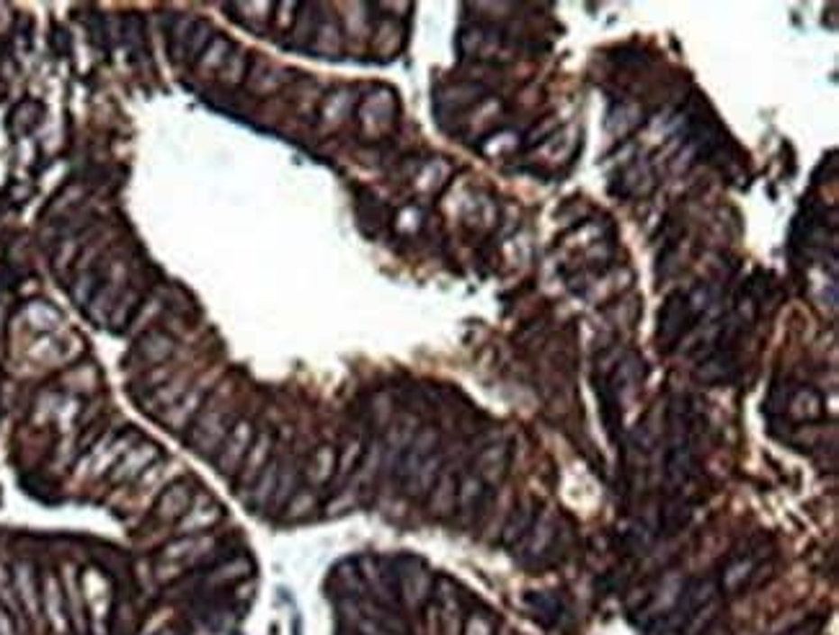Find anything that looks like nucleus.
<instances>
[{"label": "nucleus", "instance_id": "18", "mask_svg": "<svg viewBox=\"0 0 839 635\" xmlns=\"http://www.w3.org/2000/svg\"><path fill=\"white\" fill-rule=\"evenodd\" d=\"M230 58V41L225 37H212V41L205 47V52L199 55V68L202 70H223V65Z\"/></svg>", "mask_w": 839, "mask_h": 635}, {"label": "nucleus", "instance_id": "3", "mask_svg": "<svg viewBox=\"0 0 839 635\" xmlns=\"http://www.w3.org/2000/svg\"><path fill=\"white\" fill-rule=\"evenodd\" d=\"M207 393H210V390L205 386H199V383L189 386L184 390V395H181L169 411L160 413V422L166 423V429H169L171 434L187 431V426H191V423L196 422L202 405L207 404Z\"/></svg>", "mask_w": 839, "mask_h": 635}, {"label": "nucleus", "instance_id": "13", "mask_svg": "<svg viewBox=\"0 0 839 635\" xmlns=\"http://www.w3.org/2000/svg\"><path fill=\"white\" fill-rule=\"evenodd\" d=\"M336 460H339V455H336V449L333 447H318L315 452H313V458L307 462V483L310 485H324L328 483L333 476H336Z\"/></svg>", "mask_w": 839, "mask_h": 635}, {"label": "nucleus", "instance_id": "8", "mask_svg": "<svg viewBox=\"0 0 839 635\" xmlns=\"http://www.w3.org/2000/svg\"><path fill=\"white\" fill-rule=\"evenodd\" d=\"M223 517V506H217L212 499H205V503H196L191 501L189 512L176 522L178 532L181 535H205L210 527H214Z\"/></svg>", "mask_w": 839, "mask_h": 635}, {"label": "nucleus", "instance_id": "16", "mask_svg": "<svg viewBox=\"0 0 839 635\" xmlns=\"http://www.w3.org/2000/svg\"><path fill=\"white\" fill-rule=\"evenodd\" d=\"M41 114H44V106L39 101H21L19 106L11 112V130L16 135H26L37 127Z\"/></svg>", "mask_w": 839, "mask_h": 635}, {"label": "nucleus", "instance_id": "5", "mask_svg": "<svg viewBox=\"0 0 839 635\" xmlns=\"http://www.w3.org/2000/svg\"><path fill=\"white\" fill-rule=\"evenodd\" d=\"M11 584H14V594L19 597L21 607L26 610V615L37 620L39 612H41V584H39L37 574H34V566H32V563H23V560L16 563V566H14Z\"/></svg>", "mask_w": 839, "mask_h": 635}, {"label": "nucleus", "instance_id": "4", "mask_svg": "<svg viewBox=\"0 0 839 635\" xmlns=\"http://www.w3.org/2000/svg\"><path fill=\"white\" fill-rule=\"evenodd\" d=\"M41 610H44L47 622L55 633L65 635L70 630L65 592H62V584L58 581V576H52V574L41 578Z\"/></svg>", "mask_w": 839, "mask_h": 635}, {"label": "nucleus", "instance_id": "1", "mask_svg": "<svg viewBox=\"0 0 839 635\" xmlns=\"http://www.w3.org/2000/svg\"><path fill=\"white\" fill-rule=\"evenodd\" d=\"M233 423L235 422L230 419L225 405H220L217 401H207V404L202 405L196 422H194V429H191L189 434V447L196 455L210 458V455H214L220 449V444L228 437Z\"/></svg>", "mask_w": 839, "mask_h": 635}, {"label": "nucleus", "instance_id": "23", "mask_svg": "<svg viewBox=\"0 0 839 635\" xmlns=\"http://www.w3.org/2000/svg\"><path fill=\"white\" fill-rule=\"evenodd\" d=\"M0 635H16V625L3 607H0Z\"/></svg>", "mask_w": 839, "mask_h": 635}, {"label": "nucleus", "instance_id": "24", "mask_svg": "<svg viewBox=\"0 0 839 635\" xmlns=\"http://www.w3.org/2000/svg\"><path fill=\"white\" fill-rule=\"evenodd\" d=\"M160 635H181L178 628H166V630H160Z\"/></svg>", "mask_w": 839, "mask_h": 635}, {"label": "nucleus", "instance_id": "11", "mask_svg": "<svg viewBox=\"0 0 839 635\" xmlns=\"http://www.w3.org/2000/svg\"><path fill=\"white\" fill-rule=\"evenodd\" d=\"M796 422H816L821 419V395L816 390H811V387H798V390H793L790 393V401H788V408H785Z\"/></svg>", "mask_w": 839, "mask_h": 635}, {"label": "nucleus", "instance_id": "15", "mask_svg": "<svg viewBox=\"0 0 839 635\" xmlns=\"http://www.w3.org/2000/svg\"><path fill=\"white\" fill-rule=\"evenodd\" d=\"M504 467H506V449H504V447H497V444H494V447L483 449L476 460L478 481L494 483L497 478L504 476Z\"/></svg>", "mask_w": 839, "mask_h": 635}, {"label": "nucleus", "instance_id": "22", "mask_svg": "<svg viewBox=\"0 0 839 635\" xmlns=\"http://www.w3.org/2000/svg\"><path fill=\"white\" fill-rule=\"evenodd\" d=\"M29 321H32V326L34 328H41V331H44V328H52L55 323H58L59 313L58 310L47 308V305H41V303H37V305H32V308H29Z\"/></svg>", "mask_w": 839, "mask_h": 635}, {"label": "nucleus", "instance_id": "2", "mask_svg": "<svg viewBox=\"0 0 839 635\" xmlns=\"http://www.w3.org/2000/svg\"><path fill=\"white\" fill-rule=\"evenodd\" d=\"M253 437H256V431H253V423H251L249 419H238V422L233 423L228 437L223 440L220 449L214 452V455H217V458H214L217 473H223L225 478L235 476V473L241 470L243 460H246V455H249Z\"/></svg>", "mask_w": 839, "mask_h": 635}, {"label": "nucleus", "instance_id": "17", "mask_svg": "<svg viewBox=\"0 0 839 635\" xmlns=\"http://www.w3.org/2000/svg\"><path fill=\"white\" fill-rule=\"evenodd\" d=\"M480 94H483V88H480V86H473V83H458V86H450V88L444 91V96L439 98V101H442L450 112H462V109L473 106Z\"/></svg>", "mask_w": 839, "mask_h": 635}, {"label": "nucleus", "instance_id": "9", "mask_svg": "<svg viewBox=\"0 0 839 635\" xmlns=\"http://www.w3.org/2000/svg\"><path fill=\"white\" fill-rule=\"evenodd\" d=\"M158 449H160V447H155L153 442H145V444H140V447H137V444L130 447V449L122 455V462L114 465V473H112L114 483L134 481V478H137V476H140V473H142V470H145V467L155 460Z\"/></svg>", "mask_w": 839, "mask_h": 635}, {"label": "nucleus", "instance_id": "19", "mask_svg": "<svg viewBox=\"0 0 839 635\" xmlns=\"http://www.w3.org/2000/svg\"><path fill=\"white\" fill-rule=\"evenodd\" d=\"M194 26H196V19H187V16L176 19V26L171 29V37H169V52H171L173 59L187 58V50H189V39H191V34H194Z\"/></svg>", "mask_w": 839, "mask_h": 635}, {"label": "nucleus", "instance_id": "21", "mask_svg": "<svg viewBox=\"0 0 839 635\" xmlns=\"http://www.w3.org/2000/svg\"><path fill=\"white\" fill-rule=\"evenodd\" d=\"M249 571H251L249 560L235 558V560H228L223 568H217L210 578L212 581H223V584H225V581H238V578H243Z\"/></svg>", "mask_w": 839, "mask_h": 635}, {"label": "nucleus", "instance_id": "6", "mask_svg": "<svg viewBox=\"0 0 839 635\" xmlns=\"http://www.w3.org/2000/svg\"><path fill=\"white\" fill-rule=\"evenodd\" d=\"M191 501H194V491H191L189 481L171 483L155 503V517L160 522H178L189 512Z\"/></svg>", "mask_w": 839, "mask_h": 635}, {"label": "nucleus", "instance_id": "14", "mask_svg": "<svg viewBox=\"0 0 839 635\" xmlns=\"http://www.w3.org/2000/svg\"><path fill=\"white\" fill-rule=\"evenodd\" d=\"M429 496H432V512H434L437 517L450 514V512L458 506V481H455V476L439 473V478L434 481V485H432Z\"/></svg>", "mask_w": 839, "mask_h": 635}, {"label": "nucleus", "instance_id": "7", "mask_svg": "<svg viewBox=\"0 0 839 635\" xmlns=\"http://www.w3.org/2000/svg\"><path fill=\"white\" fill-rule=\"evenodd\" d=\"M173 351H176V341H173L169 333H163V331H150V333H145V336L134 344V357L145 367H150V369L163 365Z\"/></svg>", "mask_w": 839, "mask_h": 635}, {"label": "nucleus", "instance_id": "12", "mask_svg": "<svg viewBox=\"0 0 839 635\" xmlns=\"http://www.w3.org/2000/svg\"><path fill=\"white\" fill-rule=\"evenodd\" d=\"M279 473H282V470H279V462L269 460L267 467L261 470V476L251 485V509H261V506H269V503L274 501L277 483H279Z\"/></svg>", "mask_w": 839, "mask_h": 635}, {"label": "nucleus", "instance_id": "20", "mask_svg": "<svg viewBox=\"0 0 839 635\" xmlns=\"http://www.w3.org/2000/svg\"><path fill=\"white\" fill-rule=\"evenodd\" d=\"M364 455V442L362 440H349V444L343 447V452L339 455V460H336V476L339 478H349L351 473H354V467L360 465Z\"/></svg>", "mask_w": 839, "mask_h": 635}, {"label": "nucleus", "instance_id": "10", "mask_svg": "<svg viewBox=\"0 0 839 635\" xmlns=\"http://www.w3.org/2000/svg\"><path fill=\"white\" fill-rule=\"evenodd\" d=\"M271 447H274V437L269 434V431H261V434H256L253 437V444H251L249 455H246V460L241 465V485H253V481L261 476V470L267 467V462L271 460L269 455H271Z\"/></svg>", "mask_w": 839, "mask_h": 635}]
</instances>
